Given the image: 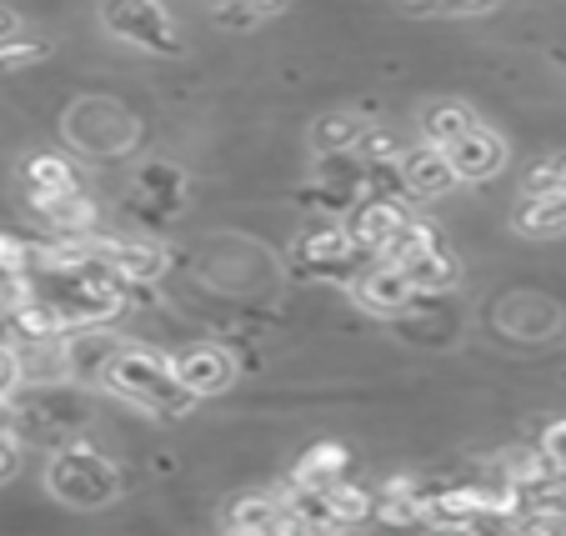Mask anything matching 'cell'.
<instances>
[{
	"label": "cell",
	"instance_id": "cell-7",
	"mask_svg": "<svg viewBox=\"0 0 566 536\" xmlns=\"http://www.w3.org/2000/svg\"><path fill=\"white\" fill-rule=\"evenodd\" d=\"M171 366L181 376V387L196 391V397H211V391H221L231 381V356L221 346H186Z\"/></svg>",
	"mask_w": 566,
	"mask_h": 536
},
{
	"label": "cell",
	"instance_id": "cell-5",
	"mask_svg": "<svg viewBox=\"0 0 566 536\" xmlns=\"http://www.w3.org/2000/svg\"><path fill=\"white\" fill-rule=\"evenodd\" d=\"M401 171H407V191L417 196V201H437V196H447L451 186L461 181L457 166H451L447 146H421V150H407L401 156Z\"/></svg>",
	"mask_w": 566,
	"mask_h": 536
},
{
	"label": "cell",
	"instance_id": "cell-14",
	"mask_svg": "<svg viewBox=\"0 0 566 536\" xmlns=\"http://www.w3.org/2000/svg\"><path fill=\"white\" fill-rule=\"evenodd\" d=\"M25 181H31V191H71L75 171L61 161V156H35V161L25 166Z\"/></svg>",
	"mask_w": 566,
	"mask_h": 536
},
{
	"label": "cell",
	"instance_id": "cell-9",
	"mask_svg": "<svg viewBox=\"0 0 566 536\" xmlns=\"http://www.w3.org/2000/svg\"><path fill=\"white\" fill-rule=\"evenodd\" d=\"M407 276L417 281V291L441 296V291L457 286V256H447V246H437V251H427V256L407 261Z\"/></svg>",
	"mask_w": 566,
	"mask_h": 536
},
{
	"label": "cell",
	"instance_id": "cell-4",
	"mask_svg": "<svg viewBox=\"0 0 566 536\" xmlns=\"http://www.w3.org/2000/svg\"><path fill=\"white\" fill-rule=\"evenodd\" d=\"M356 301L371 306V312H386V316H407L427 291H417V281L407 276V266H396V261H371L361 266V276L352 281Z\"/></svg>",
	"mask_w": 566,
	"mask_h": 536
},
{
	"label": "cell",
	"instance_id": "cell-11",
	"mask_svg": "<svg viewBox=\"0 0 566 536\" xmlns=\"http://www.w3.org/2000/svg\"><path fill=\"white\" fill-rule=\"evenodd\" d=\"M471 126H476V116H471L467 106H457V101H447V106H431L427 116H421V130H427L431 146H451V140H461Z\"/></svg>",
	"mask_w": 566,
	"mask_h": 536
},
{
	"label": "cell",
	"instance_id": "cell-13",
	"mask_svg": "<svg viewBox=\"0 0 566 536\" xmlns=\"http://www.w3.org/2000/svg\"><path fill=\"white\" fill-rule=\"evenodd\" d=\"M361 120L356 116H326L316 120V150H356L361 146Z\"/></svg>",
	"mask_w": 566,
	"mask_h": 536
},
{
	"label": "cell",
	"instance_id": "cell-21",
	"mask_svg": "<svg viewBox=\"0 0 566 536\" xmlns=\"http://www.w3.org/2000/svg\"><path fill=\"white\" fill-rule=\"evenodd\" d=\"M15 31H21V21H15V15L6 11V6H0V41H11Z\"/></svg>",
	"mask_w": 566,
	"mask_h": 536
},
{
	"label": "cell",
	"instance_id": "cell-15",
	"mask_svg": "<svg viewBox=\"0 0 566 536\" xmlns=\"http://www.w3.org/2000/svg\"><path fill=\"white\" fill-rule=\"evenodd\" d=\"M356 150H361L366 161H401V156H407V150H401V140H396L386 126H366L361 130V146H356Z\"/></svg>",
	"mask_w": 566,
	"mask_h": 536
},
{
	"label": "cell",
	"instance_id": "cell-6",
	"mask_svg": "<svg viewBox=\"0 0 566 536\" xmlns=\"http://www.w3.org/2000/svg\"><path fill=\"white\" fill-rule=\"evenodd\" d=\"M451 166H457V176H467V181H481V176H496L506 161V146L502 136H492L486 126H471L461 140H451L447 146Z\"/></svg>",
	"mask_w": 566,
	"mask_h": 536
},
{
	"label": "cell",
	"instance_id": "cell-2",
	"mask_svg": "<svg viewBox=\"0 0 566 536\" xmlns=\"http://www.w3.org/2000/svg\"><path fill=\"white\" fill-rule=\"evenodd\" d=\"M51 492L65 496V502H81V506H101L116 496V472L101 462L96 451L86 446H71L61 451L51 462Z\"/></svg>",
	"mask_w": 566,
	"mask_h": 536
},
{
	"label": "cell",
	"instance_id": "cell-17",
	"mask_svg": "<svg viewBox=\"0 0 566 536\" xmlns=\"http://www.w3.org/2000/svg\"><path fill=\"white\" fill-rule=\"evenodd\" d=\"M45 45L41 41H0V71H15V65L41 61Z\"/></svg>",
	"mask_w": 566,
	"mask_h": 536
},
{
	"label": "cell",
	"instance_id": "cell-3",
	"mask_svg": "<svg viewBox=\"0 0 566 536\" xmlns=\"http://www.w3.org/2000/svg\"><path fill=\"white\" fill-rule=\"evenodd\" d=\"M106 25L120 41L140 45V51H160V55L181 51V35H176L171 15L160 11L156 0H106Z\"/></svg>",
	"mask_w": 566,
	"mask_h": 536
},
{
	"label": "cell",
	"instance_id": "cell-8",
	"mask_svg": "<svg viewBox=\"0 0 566 536\" xmlns=\"http://www.w3.org/2000/svg\"><path fill=\"white\" fill-rule=\"evenodd\" d=\"M516 225L532 231V237H556V231H566V191L526 196V201L516 206Z\"/></svg>",
	"mask_w": 566,
	"mask_h": 536
},
{
	"label": "cell",
	"instance_id": "cell-10",
	"mask_svg": "<svg viewBox=\"0 0 566 536\" xmlns=\"http://www.w3.org/2000/svg\"><path fill=\"white\" fill-rule=\"evenodd\" d=\"M352 466V456H346V446H336V441H321V446H311L306 456H301V466H296V476L301 482H311V486H332L336 476Z\"/></svg>",
	"mask_w": 566,
	"mask_h": 536
},
{
	"label": "cell",
	"instance_id": "cell-1",
	"mask_svg": "<svg viewBox=\"0 0 566 536\" xmlns=\"http://www.w3.org/2000/svg\"><path fill=\"white\" fill-rule=\"evenodd\" d=\"M101 381H106L116 397L136 401V407H146V411H166V417H181V411H191V401H196V391L181 387L176 366L166 361V356L146 351V346H120V351L106 361Z\"/></svg>",
	"mask_w": 566,
	"mask_h": 536
},
{
	"label": "cell",
	"instance_id": "cell-12",
	"mask_svg": "<svg viewBox=\"0 0 566 536\" xmlns=\"http://www.w3.org/2000/svg\"><path fill=\"white\" fill-rule=\"evenodd\" d=\"M326 496H332V512H336V526H352V522H366V516L376 512V502L381 496H371L366 486H352L336 476L332 486H326Z\"/></svg>",
	"mask_w": 566,
	"mask_h": 536
},
{
	"label": "cell",
	"instance_id": "cell-19",
	"mask_svg": "<svg viewBox=\"0 0 566 536\" xmlns=\"http://www.w3.org/2000/svg\"><path fill=\"white\" fill-rule=\"evenodd\" d=\"M15 462H21V441L11 437V427H0V482L15 472Z\"/></svg>",
	"mask_w": 566,
	"mask_h": 536
},
{
	"label": "cell",
	"instance_id": "cell-22",
	"mask_svg": "<svg viewBox=\"0 0 566 536\" xmlns=\"http://www.w3.org/2000/svg\"><path fill=\"white\" fill-rule=\"evenodd\" d=\"M562 176H566V161H562Z\"/></svg>",
	"mask_w": 566,
	"mask_h": 536
},
{
	"label": "cell",
	"instance_id": "cell-18",
	"mask_svg": "<svg viewBox=\"0 0 566 536\" xmlns=\"http://www.w3.org/2000/svg\"><path fill=\"white\" fill-rule=\"evenodd\" d=\"M25 381V371H21V356H11V351H0V401L11 397L15 387Z\"/></svg>",
	"mask_w": 566,
	"mask_h": 536
},
{
	"label": "cell",
	"instance_id": "cell-16",
	"mask_svg": "<svg viewBox=\"0 0 566 536\" xmlns=\"http://www.w3.org/2000/svg\"><path fill=\"white\" fill-rule=\"evenodd\" d=\"M31 256H35V246H25V241H15V237H6V231H0V276L31 271Z\"/></svg>",
	"mask_w": 566,
	"mask_h": 536
},
{
	"label": "cell",
	"instance_id": "cell-20",
	"mask_svg": "<svg viewBox=\"0 0 566 536\" xmlns=\"http://www.w3.org/2000/svg\"><path fill=\"white\" fill-rule=\"evenodd\" d=\"M542 451H546V456H552V462H556V466H562V472H566V421H556V427L546 431Z\"/></svg>",
	"mask_w": 566,
	"mask_h": 536
}]
</instances>
